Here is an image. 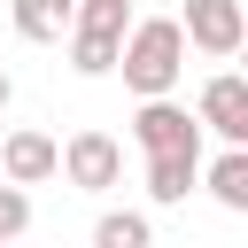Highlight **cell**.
I'll use <instances>...</instances> for the list:
<instances>
[{"mask_svg": "<svg viewBox=\"0 0 248 248\" xmlns=\"http://www.w3.org/2000/svg\"><path fill=\"white\" fill-rule=\"evenodd\" d=\"M116 70L124 85L147 101V93H170L186 78V31L178 16H147V23H124V46H116Z\"/></svg>", "mask_w": 248, "mask_h": 248, "instance_id": "cell-1", "label": "cell"}, {"mask_svg": "<svg viewBox=\"0 0 248 248\" xmlns=\"http://www.w3.org/2000/svg\"><path fill=\"white\" fill-rule=\"evenodd\" d=\"M186 46L194 54H209V62H232L240 54V39H248V8L240 0H186Z\"/></svg>", "mask_w": 248, "mask_h": 248, "instance_id": "cell-2", "label": "cell"}, {"mask_svg": "<svg viewBox=\"0 0 248 248\" xmlns=\"http://www.w3.org/2000/svg\"><path fill=\"white\" fill-rule=\"evenodd\" d=\"M54 170H62L78 194H108V186H124V147H116L108 132H78V140L54 155Z\"/></svg>", "mask_w": 248, "mask_h": 248, "instance_id": "cell-3", "label": "cell"}, {"mask_svg": "<svg viewBox=\"0 0 248 248\" xmlns=\"http://www.w3.org/2000/svg\"><path fill=\"white\" fill-rule=\"evenodd\" d=\"M132 140H140L147 155H163V147H194V155H202V116L178 108L170 93H147L140 116H132Z\"/></svg>", "mask_w": 248, "mask_h": 248, "instance_id": "cell-4", "label": "cell"}, {"mask_svg": "<svg viewBox=\"0 0 248 248\" xmlns=\"http://www.w3.org/2000/svg\"><path fill=\"white\" fill-rule=\"evenodd\" d=\"M194 116H202V132L248 147V78H240V70H217V78L194 93Z\"/></svg>", "mask_w": 248, "mask_h": 248, "instance_id": "cell-5", "label": "cell"}, {"mask_svg": "<svg viewBox=\"0 0 248 248\" xmlns=\"http://www.w3.org/2000/svg\"><path fill=\"white\" fill-rule=\"evenodd\" d=\"M54 155H62V147H54L46 132H8V140H0V178L46 186V178H54Z\"/></svg>", "mask_w": 248, "mask_h": 248, "instance_id": "cell-6", "label": "cell"}, {"mask_svg": "<svg viewBox=\"0 0 248 248\" xmlns=\"http://www.w3.org/2000/svg\"><path fill=\"white\" fill-rule=\"evenodd\" d=\"M194 178H202V155L194 147H163V155H147V202H186L194 194Z\"/></svg>", "mask_w": 248, "mask_h": 248, "instance_id": "cell-7", "label": "cell"}, {"mask_svg": "<svg viewBox=\"0 0 248 248\" xmlns=\"http://www.w3.org/2000/svg\"><path fill=\"white\" fill-rule=\"evenodd\" d=\"M194 186H209V194H217V209L248 217V147H240V140H225V155H217V163H209Z\"/></svg>", "mask_w": 248, "mask_h": 248, "instance_id": "cell-8", "label": "cell"}, {"mask_svg": "<svg viewBox=\"0 0 248 248\" xmlns=\"http://www.w3.org/2000/svg\"><path fill=\"white\" fill-rule=\"evenodd\" d=\"M8 16H16V39H31V46H54V39L70 31L78 0H8Z\"/></svg>", "mask_w": 248, "mask_h": 248, "instance_id": "cell-9", "label": "cell"}, {"mask_svg": "<svg viewBox=\"0 0 248 248\" xmlns=\"http://www.w3.org/2000/svg\"><path fill=\"white\" fill-rule=\"evenodd\" d=\"M155 240V225L140 217V209H108L101 225H93V248H147Z\"/></svg>", "mask_w": 248, "mask_h": 248, "instance_id": "cell-10", "label": "cell"}, {"mask_svg": "<svg viewBox=\"0 0 248 248\" xmlns=\"http://www.w3.org/2000/svg\"><path fill=\"white\" fill-rule=\"evenodd\" d=\"M23 225H31V194H23L16 178H8V186H0V240H16Z\"/></svg>", "mask_w": 248, "mask_h": 248, "instance_id": "cell-11", "label": "cell"}, {"mask_svg": "<svg viewBox=\"0 0 248 248\" xmlns=\"http://www.w3.org/2000/svg\"><path fill=\"white\" fill-rule=\"evenodd\" d=\"M8 101H16V78H8V70H0V108H8Z\"/></svg>", "mask_w": 248, "mask_h": 248, "instance_id": "cell-12", "label": "cell"}]
</instances>
